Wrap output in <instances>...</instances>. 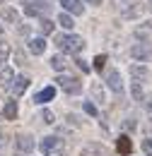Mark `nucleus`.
Listing matches in <instances>:
<instances>
[{
  "label": "nucleus",
  "mask_w": 152,
  "mask_h": 156,
  "mask_svg": "<svg viewBox=\"0 0 152 156\" xmlns=\"http://www.w3.org/2000/svg\"><path fill=\"white\" fill-rule=\"evenodd\" d=\"M56 46L63 51V53L77 55V53L85 48V41H82V36H73V34H58V36H56Z\"/></svg>",
  "instance_id": "f257e3e1"
},
{
  "label": "nucleus",
  "mask_w": 152,
  "mask_h": 156,
  "mask_svg": "<svg viewBox=\"0 0 152 156\" xmlns=\"http://www.w3.org/2000/svg\"><path fill=\"white\" fill-rule=\"evenodd\" d=\"M56 82H58V87H60L65 94H80V91H82V82H80L77 77H70V75H60Z\"/></svg>",
  "instance_id": "f03ea898"
},
{
  "label": "nucleus",
  "mask_w": 152,
  "mask_h": 156,
  "mask_svg": "<svg viewBox=\"0 0 152 156\" xmlns=\"http://www.w3.org/2000/svg\"><path fill=\"white\" fill-rule=\"evenodd\" d=\"M41 151L46 156H51V154H60V151H65V144H63V139H58V137H44L41 139Z\"/></svg>",
  "instance_id": "7ed1b4c3"
},
{
  "label": "nucleus",
  "mask_w": 152,
  "mask_h": 156,
  "mask_svg": "<svg viewBox=\"0 0 152 156\" xmlns=\"http://www.w3.org/2000/svg\"><path fill=\"white\" fill-rule=\"evenodd\" d=\"M34 137L32 135H17V139H15V151L17 154H32L34 151Z\"/></svg>",
  "instance_id": "20e7f679"
},
{
  "label": "nucleus",
  "mask_w": 152,
  "mask_h": 156,
  "mask_svg": "<svg viewBox=\"0 0 152 156\" xmlns=\"http://www.w3.org/2000/svg\"><path fill=\"white\" fill-rule=\"evenodd\" d=\"M48 7L51 5H41L36 0H24V15H29V17H39V15H44V12H48Z\"/></svg>",
  "instance_id": "39448f33"
},
{
  "label": "nucleus",
  "mask_w": 152,
  "mask_h": 156,
  "mask_svg": "<svg viewBox=\"0 0 152 156\" xmlns=\"http://www.w3.org/2000/svg\"><path fill=\"white\" fill-rule=\"evenodd\" d=\"M109 151L104 149V144H99V142H89V144H85L82 149H80V156H106Z\"/></svg>",
  "instance_id": "423d86ee"
},
{
  "label": "nucleus",
  "mask_w": 152,
  "mask_h": 156,
  "mask_svg": "<svg viewBox=\"0 0 152 156\" xmlns=\"http://www.w3.org/2000/svg\"><path fill=\"white\" fill-rule=\"evenodd\" d=\"M106 84H109V89L114 91V94H123V84H121V72L118 70H111L109 75H106Z\"/></svg>",
  "instance_id": "0eeeda50"
},
{
  "label": "nucleus",
  "mask_w": 152,
  "mask_h": 156,
  "mask_svg": "<svg viewBox=\"0 0 152 156\" xmlns=\"http://www.w3.org/2000/svg\"><path fill=\"white\" fill-rule=\"evenodd\" d=\"M29 82H32V79L24 77V75H22V77H15V82H12V94H15V96H22V94L27 91Z\"/></svg>",
  "instance_id": "6e6552de"
},
{
  "label": "nucleus",
  "mask_w": 152,
  "mask_h": 156,
  "mask_svg": "<svg viewBox=\"0 0 152 156\" xmlns=\"http://www.w3.org/2000/svg\"><path fill=\"white\" fill-rule=\"evenodd\" d=\"M2 115H5V120H15V118H17V101H15V98H5Z\"/></svg>",
  "instance_id": "1a4fd4ad"
},
{
  "label": "nucleus",
  "mask_w": 152,
  "mask_h": 156,
  "mask_svg": "<svg viewBox=\"0 0 152 156\" xmlns=\"http://www.w3.org/2000/svg\"><path fill=\"white\" fill-rule=\"evenodd\" d=\"M116 149H118V154H131V151H133V142H131V137L121 135V137H118V142H116Z\"/></svg>",
  "instance_id": "9d476101"
},
{
  "label": "nucleus",
  "mask_w": 152,
  "mask_h": 156,
  "mask_svg": "<svg viewBox=\"0 0 152 156\" xmlns=\"http://www.w3.org/2000/svg\"><path fill=\"white\" fill-rule=\"evenodd\" d=\"M131 53H133V58L140 60V62H142V60H147L152 55L150 48H147V43H138V46H133V51H131Z\"/></svg>",
  "instance_id": "9b49d317"
},
{
  "label": "nucleus",
  "mask_w": 152,
  "mask_h": 156,
  "mask_svg": "<svg viewBox=\"0 0 152 156\" xmlns=\"http://www.w3.org/2000/svg\"><path fill=\"white\" fill-rule=\"evenodd\" d=\"M53 96H56V87H44L36 96H34V101H36V103H46V101H51Z\"/></svg>",
  "instance_id": "f8f14e48"
},
{
  "label": "nucleus",
  "mask_w": 152,
  "mask_h": 156,
  "mask_svg": "<svg viewBox=\"0 0 152 156\" xmlns=\"http://www.w3.org/2000/svg\"><path fill=\"white\" fill-rule=\"evenodd\" d=\"M63 10H68L70 15H82V2L80 0H60Z\"/></svg>",
  "instance_id": "ddd939ff"
},
{
  "label": "nucleus",
  "mask_w": 152,
  "mask_h": 156,
  "mask_svg": "<svg viewBox=\"0 0 152 156\" xmlns=\"http://www.w3.org/2000/svg\"><path fill=\"white\" fill-rule=\"evenodd\" d=\"M15 82V72L10 67H0V87H10Z\"/></svg>",
  "instance_id": "4468645a"
},
{
  "label": "nucleus",
  "mask_w": 152,
  "mask_h": 156,
  "mask_svg": "<svg viewBox=\"0 0 152 156\" xmlns=\"http://www.w3.org/2000/svg\"><path fill=\"white\" fill-rule=\"evenodd\" d=\"M29 51H32L34 55H44V51H46V41H44V39H32V41H29Z\"/></svg>",
  "instance_id": "2eb2a0df"
},
{
  "label": "nucleus",
  "mask_w": 152,
  "mask_h": 156,
  "mask_svg": "<svg viewBox=\"0 0 152 156\" xmlns=\"http://www.w3.org/2000/svg\"><path fill=\"white\" fill-rule=\"evenodd\" d=\"M131 75L135 79H150V70L145 67V65H133L131 67Z\"/></svg>",
  "instance_id": "dca6fc26"
},
{
  "label": "nucleus",
  "mask_w": 152,
  "mask_h": 156,
  "mask_svg": "<svg viewBox=\"0 0 152 156\" xmlns=\"http://www.w3.org/2000/svg\"><path fill=\"white\" fill-rule=\"evenodd\" d=\"M0 17L5 22H10V24H15V22H17V12H15L12 7H2V10H0Z\"/></svg>",
  "instance_id": "f3484780"
},
{
  "label": "nucleus",
  "mask_w": 152,
  "mask_h": 156,
  "mask_svg": "<svg viewBox=\"0 0 152 156\" xmlns=\"http://www.w3.org/2000/svg\"><path fill=\"white\" fill-rule=\"evenodd\" d=\"M92 96H94L99 103H104V101H106V96H104V89H101V84H99V82H94V84H92Z\"/></svg>",
  "instance_id": "a211bd4d"
},
{
  "label": "nucleus",
  "mask_w": 152,
  "mask_h": 156,
  "mask_svg": "<svg viewBox=\"0 0 152 156\" xmlns=\"http://www.w3.org/2000/svg\"><path fill=\"white\" fill-rule=\"evenodd\" d=\"M58 24H60L63 29H73V27H75V22H73V17H70V15H63V12L58 15Z\"/></svg>",
  "instance_id": "6ab92c4d"
},
{
  "label": "nucleus",
  "mask_w": 152,
  "mask_h": 156,
  "mask_svg": "<svg viewBox=\"0 0 152 156\" xmlns=\"http://www.w3.org/2000/svg\"><path fill=\"white\" fill-rule=\"evenodd\" d=\"M7 58H10V46L5 41H0V67L7 62Z\"/></svg>",
  "instance_id": "aec40b11"
},
{
  "label": "nucleus",
  "mask_w": 152,
  "mask_h": 156,
  "mask_svg": "<svg viewBox=\"0 0 152 156\" xmlns=\"http://www.w3.org/2000/svg\"><path fill=\"white\" fill-rule=\"evenodd\" d=\"M140 12H142V5H140V2H135L131 10H126V12H123V17H126V20H133V17H138Z\"/></svg>",
  "instance_id": "412c9836"
},
{
  "label": "nucleus",
  "mask_w": 152,
  "mask_h": 156,
  "mask_svg": "<svg viewBox=\"0 0 152 156\" xmlns=\"http://www.w3.org/2000/svg\"><path fill=\"white\" fill-rule=\"evenodd\" d=\"M53 27H56V24H53L51 20H41V22H39V29H41V34H44V36H46V34H51V31H53Z\"/></svg>",
  "instance_id": "4be33fe9"
},
{
  "label": "nucleus",
  "mask_w": 152,
  "mask_h": 156,
  "mask_svg": "<svg viewBox=\"0 0 152 156\" xmlns=\"http://www.w3.org/2000/svg\"><path fill=\"white\" fill-rule=\"evenodd\" d=\"M51 67L58 70V72H60V70H65V60H63V55H53V58H51Z\"/></svg>",
  "instance_id": "5701e85b"
},
{
  "label": "nucleus",
  "mask_w": 152,
  "mask_h": 156,
  "mask_svg": "<svg viewBox=\"0 0 152 156\" xmlns=\"http://www.w3.org/2000/svg\"><path fill=\"white\" fill-rule=\"evenodd\" d=\"M41 120H44V122H46V125H53V122H56V115H53V113H51V111H48V108H44V111H41Z\"/></svg>",
  "instance_id": "b1692460"
},
{
  "label": "nucleus",
  "mask_w": 152,
  "mask_h": 156,
  "mask_svg": "<svg viewBox=\"0 0 152 156\" xmlns=\"http://www.w3.org/2000/svg\"><path fill=\"white\" fill-rule=\"evenodd\" d=\"M131 91H133V98H135V101H142V98H145V94H142V87H140V82H133V89H131Z\"/></svg>",
  "instance_id": "393cba45"
},
{
  "label": "nucleus",
  "mask_w": 152,
  "mask_h": 156,
  "mask_svg": "<svg viewBox=\"0 0 152 156\" xmlns=\"http://www.w3.org/2000/svg\"><path fill=\"white\" fill-rule=\"evenodd\" d=\"M82 108H85V113H87V115H92V118H97V115H99L97 106H94V103H89V101H85V103H82Z\"/></svg>",
  "instance_id": "a878e982"
},
{
  "label": "nucleus",
  "mask_w": 152,
  "mask_h": 156,
  "mask_svg": "<svg viewBox=\"0 0 152 156\" xmlns=\"http://www.w3.org/2000/svg\"><path fill=\"white\" fill-rule=\"evenodd\" d=\"M104 65H106V55H104V53H99V55L94 58V70L101 72V70H104Z\"/></svg>",
  "instance_id": "bb28decb"
},
{
  "label": "nucleus",
  "mask_w": 152,
  "mask_h": 156,
  "mask_svg": "<svg viewBox=\"0 0 152 156\" xmlns=\"http://www.w3.org/2000/svg\"><path fill=\"white\" fill-rule=\"evenodd\" d=\"M75 65H77V67H80V70H82V75H87V72L92 70V67H89V65H87V62H85V60H82V58H75Z\"/></svg>",
  "instance_id": "cd10ccee"
},
{
  "label": "nucleus",
  "mask_w": 152,
  "mask_h": 156,
  "mask_svg": "<svg viewBox=\"0 0 152 156\" xmlns=\"http://www.w3.org/2000/svg\"><path fill=\"white\" fill-rule=\"evenodd\" d=\"M142 151L147 156H152V137H147V139H142Z\"/></svg>",
  "instance_id": "c85d7f7f"
},
{
  "label": "nucleus",
  "mask_w": 152,
  "mask_h": 156,
  "mask_svg": "<svg viewBox=\"0 0 152 156\" xmlns=\"http://www.w3.org/2000/svg\"><path fill=\"white\" fill-rule=\"evenodd\" d=\"M142 103H145V111H147V115L152 118V96L147 98V101H142Z\"/></svg>",
  "instance_id": "c756f323"
},
{
  "label": "nucleus",
  "mask_w": 152,
  "mask_h": 156,
  "mask_svg": "<svg viewBox=\"0 0 152 156\" xmlns=\"http://www.w3.org/2000/svg\"><path fill=\"white\" fill-rule=\"evenodd\" d=\"M68 120H70V125H75V127H80V125H82V122L77 120V115H68Z\"/></svg>",
  "instance_id": "7c9ffc66"
},
{
  "label": "nucleus",
  "mask_w": 152,
  "mask_h": 156,
  "mask_svg": "<svg viewBox=\"0 0 152 156\" xmlns=\"http://www.w3.org/2000/svg\"><path fill=\"white\" fill-rule=\"evenodd\" d=\"M87 2H92V5H101V0H87Z\"/></svg>",
  "instance_id": "2f4dec72"
},
{
  "label": "nucleus",
  "mask_w": 152,
  "mask_h": 156,
  "mask_svg": "<svg viewBox=\"0 0 152 156\" xmlns=\"http://www.w3.org/2000/svg\"><path fill=\"white\" fill-rule=\"evenodd\" d=\"M51 156H65V151H60V154H51Z\"/></svg>",
  "instance_id": "473e14b6"
},
{
  "label": "nucleus",
  "mask_w": 152,
  "mask_h": 156,
  "mask_svg": "<svg viewBox=\"0 0 152 156\" xmlns=\"http://www.w3.org/2000/svg\"><path fill=\"white\" fill-rule=\"evenodd\" d=\"M150 10H152V0H150Z\"/></svg>",
  "instance_id": "72a5a7b5"
},
{
  "label": "nucleus",
  "mask_w": 152,
  "mask_h": 156,
  "mask_svg": "<svg viewBox=\"0 0 152 156\" xmlns=\"http://www.w3.org/2000/svg\"><path fill=\"white\" fill-rule=\"evenodd\" d=\"M0 120H2V115H0Z\"/></svg>",
  "instance_id": "f704fd0d"
},
{
  "label": "nucleus",
  "mask_w": 152,
  "mask_h": 156,
  "mask_svg": "<svg viewBox=\"0 0 152 156\" xmlns=\"http://www.w3.org/2000/svg\"><path fill=\"white\" fill-rule=\"evenodd\" d=\"M0 2H2V0H0Z\"/></svg>",
  "instance_id": "c9c22d12"
}]
</instances>
